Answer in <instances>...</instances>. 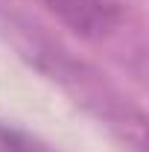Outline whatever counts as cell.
<instances>
[{
  "label": "cell",
  "mask_w": 149,
  "mask_h": 152,
  "mask_svg": "<svg viewBox=\"0 0 149 152\" xmlns=\"http://www.w3.org/2000/svg\"><path fill=\"white\" fill-rule=\"evenodd\" d=\"M41 3L79 35H105L117 20V9L111 0H41Z\"/></svg>",
  "instance_id": "1"
},
{
  "label": "cell",
  "mask_w": 149,
  "mask_h": 152,
  "mask_svg": "<svg viewBox=\"0 0 149 152\" xmlns=\"http://www.w3.org/2000/svg\"><path fill=\"white\" fill-rule=\"evenodd\" d=\"M0 152H44L35 140H29L26 134L0 129Z\"/></svg>",
  "instance_id": "2"
}]
</instances>
